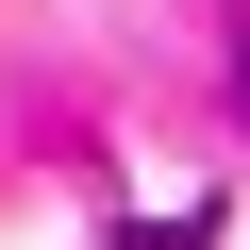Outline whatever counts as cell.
<instances>
[{
  "label": "cell",
  "mask_w": 250,
  "mask_h": 250,
  "mask_svg": "<svg viewBox=\"0 0 250 250\" xmlns=\"http://www.w3.org/2000/svg\"><path fill=\"white\" fill-rule=\"evenodd\" d=\"M233 83H250V67H233Z\"/></svg>",
  "instance_id": "1"
}]
</instances>
